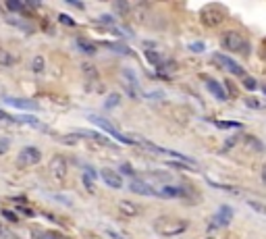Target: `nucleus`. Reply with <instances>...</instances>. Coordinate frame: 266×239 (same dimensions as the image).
I'll use <instances>...</instances> for the list:
<instances>
[{
    "mask_svg": "<svg viewBox=\"0 0 266 239\" xmlns=\"http://www.w3.org/2000/svg\"><path fill=\"white\" fill-rule=\"evenodd\" d=\"M15 63H17V56L0 46V67H15Z\"/></svg>",
    "mask_w": 266,
    "mask_h": 239,
    "instance_id": "18",
    "label": "nucleus"
},
{
    "mask_svg": "<svg viewBox=\"0 0 266 239\" xmlns=\"http://www.w3.org/2000/svg\"><path fill=\"white\" fill-rule=\"evenodd\" d=\"M154 229L156 233H161L165 237H175V235H181L187 229V220L173 218V216H158L154 220Z\"/></svg>",
    "mask_w": 266,
    "mask_h": 239,
    "instance_id": "1",
    "label": "nucleus"
},
{
    "mask_svg": "<svg viewBox=\"0 0 266 239\" xmlns=\"http://www.w3.org/2000/svg\"><path fill=\"white\" fill-rule=\"evenodd\" d=\"M200 19L208 27H217V25H221L225 21V9L223 7H217V5H210V7L202 9Z\"/></svg>",
    "mask_w": 266,
    "mask_h": 239,
    "instance_id": "3",
    "label": "nucleus"
},
{
    "mask_svg": "<svg viewBox=\"0 0 266 239\" xmlns=\"http://www.w3.org/2000/svg\"><path fill=\"white\" fill-rule=\"evenodd\" d=\"M129 190L133 194H139V196H154V187L148 181H141V179H131Z\"/></svg>",
    "mask_w": 266,
    "mask_h": 239,
    "instance_id": "11",
    "label": "nucleus"
},
{
    "mask_svg": "<svg viewBox=\"0 0 266 239\" xmlns=\"http://www.w3.org/2000/svg\"><path fill=\"white\" fill-rule=\"evenodd\" d=\"M0 237H9V239H13V235H11V231H7L3 225H0Z\"/></svg>",
    "mask_w": 266,
    "mask_h": 239,
    "instance_id": "37",
    "label": "nucleus"
},
{
    "mask_svg": "<svg viewBox=\"0 0 266 239\" xmlns=\"http://www.w3.org/2000/svg\"><path fill=\"white\" fill-rule=\"evenodd\" d=\"M19 214H23L25 218H33L35 216V212L31 208H27V206H19Z\"/></svg>",
    "mask_w": 266,
    "mask_h": 239,
    "instance_id": "31",
    "label": "nucleus"
},
{
    "mask_svg": "<svg viewBox=\"0 0 266 239\" xmlns=\"http://www.w3.org/2000/svg\"><path fill=\"white\" fill-rule=\"evenodd\" d=\"M221 44H223L225 50H231V52H239V54H245L247 50H250V44H247V40L241 36L239 31H233V29H229V31L223 33Z\"/></svg>",
    "mask_w": 266,
    "mask_h": 239,
    "instance_id": "2",
    "label": "nucleus"
},
{
    "mask_svg": "<svg viewBox=\"0 0 266 239\" xmlns=\"http://www.w3.org/2000/svg\"><path fill=\"white\" fill-rule=\"evenodd\" d=\"M100 177H102V181H104L106 185L113 187V190H121V187H123L121 175L117 173V170H113V168H102V170H100Z\"/></svg>",
    "mask_w": 266,
    "mask_h": 239,
    "instance_id": "8",
    "label": "nucleus"
},
{
    "mask_svg": "<svg viewBox=\"0 0 266 239\" xmlns=\"http://www.w3.org/2000/svg\"><path fill=\"white\" fill-rule=\"evenodd\" d=\"M189 50H191V52H204V44L202 42H196V44L189 46Z\"/></svg>",
    "mask_w": 266,
    "mask_h": 239,
    "instance_id": "35",
    "label": "nucleus"
},
{
    "mask_svg": "<svg viewBox=\"0 0 266 239\" xmlns=\"http://www.w3.org/2000/svg\"><path fill=\"white\" fill-rule=\"evenodd\" d=\"M83 185L87 187V192H94V179H92V177L83 175Z\"/></svg>",
    "mask_w": 266,
    "mask_h": 239,
    "instance_id": "33",
    "label": "nucleus"
},
{
    "mask_svg": "<svg viewBox=\"0 0 266 239\" xmlns=\"http://www.w3.org/2000/svg\"><path fill=\"white\" fill-rule=\"evenodd\" d=\"M117 208H119L121 216H125V218H135V216L141 214V206H137V204H133L129 200H121L117 204Z\"/></svg>",
    "mask_w": 266,
    "mask_h": 239,
    "instance_id": "9",
    "label": "nucleus"
},
{
    "mask_svg": "<svg viewBox=\"0 0 266 239\" xmlns=\"http://www.w3.org/2000/svg\"><path fill=\"white\" fill-rule=\"evenodd\" d=\"M217 125L221 129H241V123H237V121H219Z\"/></svg>",
    "mask_w": 266,
    "mask_h": 239,
    "instance_id": "25",
    "label": "nucleus"
},
{
    "mask_svg": "<svg viewBox=\"0 0 266 239\" xmlns=\"http://www.w3.org/2000/svg\"><path fill=\"white\" fill-rule=\"evenodd\" d=\"M121 173H125V175H133L131 164H129V162H123V164H121Z\"/></svg>",
    "mask_w": 266,
    "mask_h": 239,
    "instance_id": "34",
    "label": "nucleus"
},
{
    "mask_svg": "<svg viewBox=\"0 0 266 239\" xmlns=\"http://www.w3.org/2000/svg\"><path fill=\"white\" fill-rule=\"evenodd\" d=\"M212 61H215L217 65H221L225 71L233 73V75H237V77H245L243 67H239V65H237L233 58H229V56H225V54H215V56H212Z\"/></svg>",
    "mask_w": 266,
    "mask_h": 239,
    "instance_id": "6",
    "label": "nucleus"
},
{
    "mask_svg": "<svg viewBox=\"0 0 266 239\" xmlns=\"http://www.w3.org/2000/svg\"><path fill=\"white\" fill-rule=\"evenodd\" d=\"M9 148H11V142H9L7 138H0V156H3V154H7V152H9Z\"/></svg>",
    "mask_w": 266,
    "mask_h": 239,
    "instance_id": "29",
    "label": "nucleus"
},
{
    "mask_svg": "<svg viewBox=\"0 0 266 239\" xmlns=\"http://www.w3.org/2000/svg\"><path fill=\"white\" fill-rule=\"evenodd\" d=\"M0 121H9V114L3 112V110H0Z\"/></svg>",
    "mask_w": 266,
    "mask_h": 239,
    "instance_id": "39",
    "label": "nucleus"
},
{
    "mask_svg": "<svg viewBox=\"0 0 266 239\" xmlns=\"http://www.w3.org/2000/svg\"><path fill=\"white\" fill-rule=\"evenodd\" d=\"M119 102H121V96H119V94H111L109 100H106V108H115V106H119Z\"/></svg>",
    "mask_w": 266,
    "mask_h": 239,
    "instance_id": "27",
    "label": "nucleus"
},
{
    "mask_svg": "<svg viewBox=\"0 0 266 239\" xmlns=\"http://www.w3.org/2000/svg\"><path fill=\"white\" fill-rule=\"evenodd\" d=\"M69 5H71V7H75V9H81V11L85 9V7L81 5V3H73V0H69Z\"/></svg>",
    "mask_w": 266,
    "mask_h": 239,
    "instance_id": "38",
    "label": "nucleus"
},
{
    "mask_svg": "<svg viewBox=\"0 0 266 239\" xmlns=\"http://www.w3.org/2000/svg\"><path fill=\"white\" fill-rule=\"evenodd\" d=\"M0 214H3V218L9 220V223H19V216H17V212H13L9 208H3V210H0Z\"/></svg>",
    "mask_w": 266,
    "mask_h": 239,
    "instance_id": "22",
    "label": "nucleus"
},
{
    "mask_svg": "<svg viewBox=\"0 0 266 239\" xmlns=\"http://www.w3.org/2000/svg\"><path fill=\"white\" fill-rule=\"evenodd\" d=\"M109 46L113 52H119V54H131V50L127 48V46H123V44H106Z\"/></svg>",
    "mask_w": 266,
    "mask_h": 239,
    "instance_id": "24",
    "label": "nucleus"
},
{
    "mask_svg": "<svg viewBox=\"0 0 266 239\" xmlns=\"http://www.w3.org/2000/svg\"><path fill=\"white\" fill-rule=\"evenodd\" d=\"M50 173L57 181H65L67 179V160L63 156H55L50 160Z\"/></svg>",
    "mask_w": 266,
    "mask_h": 239,
    "instance_id": "7",
    "label": "nucleus"
},
{
    "mask_svg": "<svg viewBox=\"0 0 266 239\" xmlns=\"http://www.w3.org/2000/svg\"><path fill=\"white\" fill-rule=\"evenodd\" d=\"M113 9L119 17H127L131 13V5L129 3H123V0H117V3H113Z\"/></svg>",
    "mask_w": 266,
    "mask_h": 239,
    "instance_id": "19",
    "label": "nucleus"
},
{
    "mask_svg": "<svg viewBox=\"0 0 266 239\" xmlns=\"http://www.w3.org/2000/svg\"><path fill=\"white\" fill-rule=\"evenodd\" d=\"M81 71H83L85 79L90 81V83H98V81H100V77H98V71H96V67H94V65H90V63H83V65H81Z\"/></svg>",
    "mask_w": 266,
    "mask_h": 239,
    "instance_id": "16",
    "label": "nucleus"
},
{
    "mask_svg": "<svg viewBox=\"0 0 266 239\" xmlns=\"http://www.w3.org/2000/svg\"><path fill=\"white\" fill-rule=\"evenodd\" d=\"M146 58L150 61V65H154V67H158V69H161V67L167 63L165 61V56L158 52V50H146Z\"/></svg>",
    "mask_w": 266,
    "mask_h": 239,
    "instance_id": "17",
    "label": "nucleus"
},
{
    "mask_svg": "<svg viewBox=\"0 0 266 239\" xmlns=\"http://www.w3.org/2000/svg\"><path fill=\"white\" fill-rule=\"evenodd\" d=\"M231 220H233V210L229 206H221L219 212L215 214V218H212V227H227Z\"/></svg>",
    "mask_w": 266,
    "mask_h": 239,
    "instance_id": "10",
    "label": "nucleus"
},
{
    "mask_svg": "<svg viewBox=\"0 0 266 239\" xmlns=\"http://www.w3.org/2000/svg\"><path fill=\"white\" fill-rule=\"evenodd\" d=\"M90 121L96 125V127H100L102 131H106V133H109V135H113V138L115 140H119V142H123V144H135L131 138H127V135H123L111 121H106V118H102V116H96V114H92L90 116Z\"/></svg>",
    "mask_w": 266,
    "mask_h": 239,
    "instance_id": "4",
    "label": "nucleus"
},
{
    "mask_svg": "<svg viewBox=\"0 0 266 239\" xmlns=\"http://www.w3.org/2000/svg\"><path fill=\"white\" fill-rule=\"evenodd\" d=\"M206 88L210 90V94H212V96H217L219 100H223V102L227 100V92L223 90V85H221V83H217L215 79H208V81H206Z\"/></svg>",
    "mask_w": 266,
    "mask_h": 239,
    "instance_id": "14",
    "label": "nucleus"
},
{
    "mask_svg": "<svg viewBox=\"0 0 266 239\" xmlns=\"http://www.w3.org/2000/svg\"><path fill=\"white\" fill-rule=\"evenodd\" d=\"M44 69H46V61H44V56H33L31 58V71L33 73H44Z\"/></svg>",
    "mask_w": 266,
    "mask_h": 239,
    "instance_id": "20",
    "label": "nucleus"
},
{
    "mask_svg": "<svg viewBox=\"0 0 266 239\" xmlns=\"http://www.w3.org/2000/svg\"><path fill=\"white\" fill-rule=\"evenodd\" d=\"M77 48L81 50L83 54H90V56L98 52V46L94 42H90V40H85V38H77Z\"/></svg>",
    "mask_w": 266,
    "mask_h": 239,
    "instance_id": "15",
    "label": "nucleus"
},
{
    "mask_svg": "<svg viewBox=\"0 0 266 239\" xmlns=\"http://www.w3.org/2000/svg\"><path fill=\"white\" fill-rule=\"evenodd\" d=\"M247 144L256 146V152H262V150H264V148H262V144H260V142H256V140H252V138H247Z\"/></svg>",
    "mask_w": 266,
    "mask_h": 239,
    "instance_id": "36",
    "label": "nucleus"
},
{
    "mask_svg": "<svg viewBox=\"0 0 266 239\" xmlns=\"http://www.w3.org/2000/svg\"><path fill=\"white\" fill-rule=\"evenodd\" d=\"M33 239H67L63 237L61 233H52V231H46V233H35Z\"/></svg>",
    "mask_w": 266,
    "mask_h": 239,
    "instance_id": "23",
    "label": "nucleus"
},
{
    "mask_svg": "<svg viewBox=\"0 0 266 239\" xmlns=\"http://www.w3.org/2000/svg\"><path fill=\"white\" fill-rule=\"evenodd\" d=\"M7 104L15 106V108H25V110H38V102L33 100H23V98H7Z\"/></svg>",
    "mask_w": 266,
    "mask_h": 239,
    "instance_id": "12",
    "label": "nucleus"
},
{
    "mask_svg": "<svg viewBox=\"0 0 266 239\" xmlns=\"http://www.w3.org/2000/svg\"><path fill=\"white\" fill-rule=\"evenodd\" d=\"M40 160H42V150L35 148V146H25L19 152V156H17V164L19 166H33Z\"/></svg>",
    "mask_w": 266,
    "mask_h": 239,
    "instance_id": "5",
    "label": "nucleus"
},
{
    "mask_svg": "<svg viewBox=\"0 0 266 239\" xmlns=\"http://www.w3.org/2000/svg\"><path fill=\"white\" fill-rule=\"evenodd\" d=\"M59 21L63 23V25H69V27H75V19H71L69 15H65V13H61L59 15Z\"/></svg>",
    "mask_w": 266,
    "mask_h": 239,
    "instance_id": "28",
    "label": "nucleus"
},
{
    "mask_svg": "<svg viewBox=\"0 0 266 239\" xmlns=\"http://www.w3.org/2000/svg\"><path fill=\"white\" fill-rule=\"evenodd\" d=\"M154 196H161V198H179V187H173V185H161L158 190H154Z\"/></svg>",
    "mask_w": 266,
    "mask_h": 239,
    "instance_id": "13",
    "label": "nucleus"
},
{
    "mask_svg": "<svg viewBox=\"0 0 266 239\" xmlns=\"http://www.w3.org/2000/svg\"><path fill=\"white\" fill-rule=\"evenodd\" d=\"M245 106H250V108H262V104H260V102H258V98H247L245 100Z\"/></svg>",
    "mask_w": 266,
    "mask_h": 239,
    "instance_id": "30",
    "label": "nucleus"
},
{
    "mask_svg": "<svg viewBox=\"0 0 266 239\" xmlns=\"http://www.w3.org/2000/svg\"><path fill=\"white\" fill-rule=\"evenodd\" d=\"M5 7H7V11H11V13H21V11H25V5H23V3H17V0H7Z\"/></svg>",
    "mask_w": 266,
    "mask_h": 239,
    "instance_id": "21",
    "label": "nucleus"
},
{
    "mask_svg": "<svg viewBox=\"0 0 266 239\" xmlns=\"http://www.w3.org/2000/svg\"><path fill=\"white\" fill-rule=\"evenodd\" d=\"M100 23H104V25H115V19L111 15H100V19H98Z\"/></svg>",
    "mask_w": 266,
    "mask_h": 239,
    "instance_id": "32",
    "label": "nucleus"
},
{
    "mask_svg": "<svg viewBox=\"0 0 266 239\" xmlns=\"http://www.w3.org/2000/svg\"><path fill=\"white\" fill-rule=\"evenodd\" d=\"M241 85H243L245 90H256V88H258V81H256L254 77H243Z\"/></svg>",
    "mask_w": 266,
    "mask_h": 239,
    "instance_id": "26",
    "label": "nucleus"
}]
</instances>
